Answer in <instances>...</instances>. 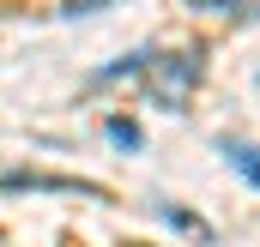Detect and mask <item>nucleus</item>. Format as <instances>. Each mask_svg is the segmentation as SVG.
<instances>
[{
    "mask_svg": "<svg viewBox=\"0 0 260 247\" xmlns=\"http://www.w3.org/2000/svg\"><path fill=\"white\" fill-rule=\"evenodd\" d=\"M0 187H49V193H97L79 181H55V175H0Z\"/></svg>",
    "mask_w": 260,
    "mask_h": 247,
    "instance_id": "1",
    "label": "nucleus"
},
{
    "mask_svg": "<svg viewBox=\"0 0 260 247\" xmlns=\"http://www.w3.org/2000/svg\"><path fill=\"white\" fill-rule=\"evenodd\" d=\"M230 163H236V169H242V175L260 187V151H248V145H230Z\"/></svg>",
    "mask_w": 260,
    "mask_h": 247,
    "instance_id": "2",
    "label": "nucleus"
},
{
    "mask_svg": "<svg viewBox=\"0 0 260 247\" xmlns=\"http://www.w3.org/2000/svg\"><path fill=\"white\" fill-rule=\"evenodd\" d=\"M109 139H115V145H127V151H133V145H139V133H133L127 121H109Z\"/></svg>",
    "mask_w": 260,
    "mask_h": 247,
    "instance_id": "3",
    "label": "nucleus"
}]
</instances>
